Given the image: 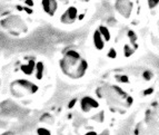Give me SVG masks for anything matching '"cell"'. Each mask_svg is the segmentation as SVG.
<instances>
[{"instance_id": "6da1fadb", "label": "cell", "mask_w": 159, "mask_h": 135, "mask_svg": "<svg viewBox=\"0 0 159 135\" xmlns=\"http://www.w3.org/2000/svg\"><path fill=\"white\" fill-rule=\"evenodd\" d=\"M81 60L80 59V55L75 51H69L66 53L65 57L60 60V67L62 69V72L68 74V70L72 68V67L78 64Z\"/></svg>"}, {"instance_id": "7a4b0ae2", "label": "cell", "mask_w": 159, "mask_h": 135, "mask_svg": "<svg viewBox=\"0 0 159 135\" xmlns=\"http://www.w3.org/2000/svg\"><path fill=\"white\" fill-rule=\"evenodd\" d=\"M41 5H43V8L45 10V12L51 17L56 13L57 8H58L57 0H41Z\"/></svg>"}, {"instance_id": "3957f363", "label": "cell", "mask_w": 159, "mask_h": 135, "mask_svg": "<svg viewBox=\"0 0 159 135\" xmlns=\"http://www.w3.org/2000/svg\"><path fill=\"white\" fill-rule=\"evenodd\" d=\"M77 18V9L75 7H70L66 10V12L61 16V22L62 24H72Z\"/></svg>"}, {"instance_id": "277c9868", "label": "cell", "mask_w": 159, "mask_h": 135, "mask_svg": "<svg viewBox=\"0 0 159 135\" xmlns=\"http://www.w3.org/2000/svg\"><path fill=\"white\" fill-rule=\"evenodd\" d=\"M80 106H81L82 111L85 112V113H87V112H89L91 108H97V107H98V103H97L93 97L87 96V97H84L81 99Z\"/></svg>"}, {"instance_id": "5b68a950", "label": "cell", "mask_w": 159, "mask_h": 135, "mask_svg": "<svg viewBox=\"0 0 159 135\" xmlns=\"http://www.w3.org/2000/svg\"><path fill=\"white\" fill-rule=\"evenodd\" d=\"M12 85H16L18 86V88H22L27 92V93H36L38 89V87L36 85H34L32 83L28 82V80H17V82L12 83Z\"/></svg>"}, {"instance_id": "8992f818", "label": "cell", "mask_w": 159, "mask_h": 135, "mask_svg": "<svg viewBox=\"0 0 159 135\" xmlns=\"http://www.w3.org/2000/svg\"><path fill=\"white\" fill-rule=\"evenodd\" d=\"M93 44H95L96 49H98V51H101L105 47V39L101 36L99 30H96L95 34H93Z\"/></svg>"}, {"instance_id": "52a82bcc", "label": "cell", "mask_w": 159, "mask_h": 135, "mask_svg": "<svg viewBox=\"0 0 159 135\" xmlns=\"http://www.w3.org/2000/svg\"><path fill=\"white\" fill-rule=\"evenodd\" d=\"M88 69V63L85 60V59H81V60L78 63V66L76 68V76L75 77H82L85 75L86 70Z\"/></svg>"}, {"instance_id": "ba28073f", "label": "cell", "mask_w": 159, "mask_h": 135, "mask_svg": "<svg viewBox=\"0 0 159 135\" xmlns=\"http://www.w3.org/2000/svg\"><path fill=\"white\" fill-rule=\"evenodd\" d=\"M34 70H36V64H34V60H30L28 65H22L21 66V72L25 75H28V76L34 74Z\"/></svg>"}, {"instance_id": "9c48e42d", "label": "cell", "mask_w": 159, "mask_h": 135, "mask_svg": "<svg viewBox=\"0 0 159 135\" xmlns=\"http://www.w3.org/2000/svg\"><path fill=\"white\" fill-rule=\"evenodd\" d=\"M43 69H45V66H43V64L41 61L36 64V78L37 80H43Z\"/></svg>"}, {"instance_id": "30bf717a", "label": "cell", "mask_w": 159, "mask_h": 135, "mask_svg": "<svg viewBox=\"0 0 159 135\" xmlns=\"http://www.w3.org/2000/svg\"><path fill=\"white\" fill-rule=\"evenodd\" d=\"M99 31H100L101 36L103 37V39H105V41H108L109 39H110V32H109L108 28L105 26H100L99 27Z\"/></svg>"}, {"instance_id": "8fae6325", "label": "cell", "mask_w": 159, "mask_h": 135, "mask_svg": "<svg viewBox=\"0 0 159 135\" xmlns=\"http://www.w3.org/2000/svg\"><path fill=\"white\" fill-rule=\"evenodd\" d=\"M37 133L39 135H50V131L47 130V128H38L37 130Z\"/></svg>"}, {"instance_id": "7c38bea8", "label": "cell", "mask_w": 159, "mask_h": 135, "mask_svg": "<svg viewBox=\"0 0 159 135\" xmlns=\"http://www.w3.org/2000/svg\"><path fill=\"white\" fill-rule=\"evenodd\" d=\"M159 3V0H148V6L149 8H155Z\"/></svg>"}, {"instance_id": "4fadbf2b", "label": "cell", "mask_w": 159, "mask_h": 135, "mask_svg": "<svg viewBox=\"0 0 159 135\" xmlns=\"http://www.w3.org/2000/svg\"><path fill=\"white\" fill-rule=\"evenodd\" d=\"M125 55L126 56H129L130 55V54H133V51H129V46H128V45H126L125 46Z\"/></svg>"}, {"instance_id": "5bb4252c", "label": "cell", "mask_w": 159, "mask_h": 135, "mask_svg": "<svg viewBox=\"0 0 159 135\" xmlns=\"http://www.w3.org/2000/svg\"><path fill=\"white\" fill-rule=\"evenodd\" d=\"M26 5L29 7H34V1L32 0H26Z\"/></svg>"}, {"instance_id": "9a60e30c", "label": "cell", "mask_w": 159, "mask_h": 135, "mask_svg": "<svg viewBox=\"0 0 159 135\" xmlns=\"http://www.w3.org/2000/svg\"><path fill=\"white\" fill-rule=\"evenodd\" d=\"M75 103H76V99H74L72 102H70V104H69V107H70V108H71V107H74Z\"/></svg>"}, {"instance_id": "2e32d148", "label": "cell", "mask_w": 159, "mask_h": 135, "mask_svg": "<svg viewBox=\"0 0 159 135\" xmlns=\"http://www.w3.org/2000/svg\"><path fill=\"white\" fill-rule=\"evenodd\" d=\"M25 10H26V11H27V12H28V13H31V12H32V10H31V9L25 8Z\"/></svg>"}, {"instance_id": "e0dca14e", "label": "cell", "mask_w": 159, "mask_h": 135, "mask_svg": "<svg viewBox=\"0 0 159 135\" xmlns=\"http://www.w3.org/2000/svg\"><path fill=\"white\" fill-rule=\"evenodd\" d=\"M87 135H96V133L95 132H89V133H87Z\"/></svg>"}, {"instance_id": "ac0fdd59", "label": "cell", "mask_w": 159, "mask_h": 135, "mask_svg": "<svg viewBox=\"0 0 159 135\" xmlns=\"http://www.w3.org/2000/svg\"><path fill=\"white\" fill-rule=\"evenodd\" d=\"M80 1H89V0H80Z\"/></svg>"}]
</instances>
